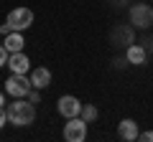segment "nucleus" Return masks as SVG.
<instances>
[{
    "mask_svg": "<svg viewBox=\"0 0 153 142\" xmlns=\"http://www.w3.org/2000/svg\"><path fill=\"white\" fill-rule=\"evenodd\" d=\"M5 114H8V122H10V124L28 127V124H33V119H36V104L33 102H13L5 109Z\"/></svg>",
    "mask_w": 153,
    "mask_h": 142,
    "instance_id": "1",
    "label": "nucleus"
},
{
    "mask_svg": "<svg viewBox=\"0 0 153 142\" xmlns=\"http://www.w3.org/2000/svg\"><path fill=\"white\" fill-rule=\"evenodd\" d=\"M31 89H33V81L26 74H10L8 81H5V91L10 97H16V99H26L31 94Z\"/></svg>",
    "mask_w": 153,
    "mask_h": 142,
    "instance_id": "2",
    "label": "nucleus"
},
{
    "mask_svg": "<svg viewBox=\"0 0 153 142\" xmlns=\"http://www.w3.org/2000/svg\"><path fill=\"white\" fill-rule=\"evenodd\" d=\"M128 18H130V23L135 28H151L153 26V5H148V3H135V5H130V10H128Z\"/></svg>",
    "mask_w": 153,
    "mask_h": 142,
    "instance_id": "3",
    "label": "nucleus"
},
{
    "mask_svg": "<svg viewBox=\"0 0 153 142\" xmlns=\"http://www.w3.org/2000/svg\"><path fill=\"white\" fill-rule=\"evenodd\" d=\"M33 23V10L31 8H13L10 13H8V31H26V28H31Z\"/></svg>",
    "mask_w": 153,
    "mask_h": 142,
    "instance_id": "4",
    "label": "nucleus"
},
{
    "mask_svg": "<svg viewBox=\"0 0 153 142\" xmlns=\"http://www.w3.org/2000/svg\"><path fill=\"white\" fill-rule=\"evenodd\" d=\"M87 124L89 122H84L82 117H71L64 124V140L66 142H84V137H87Z\"/></svg>",
    "mask_w": 153,
    "mask_h": 142,
    "instance_id": "5",
    "label": "nucleus"
},
{
    "mask_svg": "<svg viewBox=\"0 0 153 142\" xmlns=\"http://www.w3.org/2000/svg\"><path fill=\"white\" fill-rule=\"evenodd\" d=\"M56 109H59V114L64 117V119H71V117H79L82 102H79L76 97H71V94H64V97L56 102Z\"/></svg>",
    "mask_w": 153,
    "mask_h": 142,
    "instance_id": "6",
    "label": "nucleus"
},
{
    "mask_svg": "<svg viewBox=\"0 0 153 142\" xmlns=\"http://www.w3.org/2000/svg\"><path fill=\"white\" fill-rule=\"evenodd\" d=\"M117 137L123 142H135L140 137V130H138V122L135 119H123L117 124Z\"/></svg>",
    "mask_w": 153,
    "mask_h": 142,
    "instance_id": "7",
    "label": "nucleus"
},
{
    "mask_svg": "<svg viewBox=\"0 0 153 142\" xmlns=\"http://www.w3.org/2000/svg\"><path fill=\"white\" fill-rule=\"evenodd\" d=\"M8 69H10V74H28L31 61H28V56L23 51H16V53L8 56Z\"/></svg>",
    "mask_w": 153,
    "mask_h": 142,
    "instance_id": "8",
    "label": "nucleus"
},
{
    "mask_svg": "<svg viewBox=\"0 0 153 142\" xmlns=\"http://www.w3.org/2000/svg\"><path fill=\"white\" fill-rule=\"evenodd\" d=\"M125 59H128V64L140 66V64H146V61H148V48H146V46H140V43H130L125 48Z\"/></svg>",
    "mask_w": 153,
    "mask_h": 142,
    "instance_id": "9",
    "label": "nucleus"
},
{
    "mask_svg": "<svg viewBox=\"0 0 153 142\" xmlns=\"http://www.w3.org/2000/svg\"><path fill=\"white\" fill-rule=\"evenodd\" d=\"M31 81H33V89H49L51 84V71L46 66H38V69L31 71Z\"/></svg>",
    "mask_w": 153,
    "mask_h": 142,
    "instance_id": "10",
    "label": "nucleus"
},
{
    "mask_svg": "<svg viewBox=\"0 0 153 142\" xmlns=\"http://www.w3.org/2000/svg\"><path fill=\"white\" fill-rule=\"evenodd\" d=\"M3 46H5L10 53H16V51H23V48H26V38L21 36V31H10V33L5 36V43H3Z\"/></svg>",
    "mask_w": 153,
    "mask_h": 142,
    "instance_id": "11",
    "label": "nucleus"
},
{
    "mask_svg": "<svg viewBox=\"0 0 153 142\" xmlns=\"http://www.w3.org/2000/svg\"><path fill=\"white\" fill-rule=\"evenodd\" d=\"M133 41H135V36H133V28L130 26H123V28H115L112 33V43H120V46H130Z\"/></svg>",
    "mask_w": 153,
    "mask_h": 142,
    "instance_id": "12",
    "label": "nucleus"
},
{
    "mask_svg": "<svg viewBox=\"0 0 153 142\" xmlns=\"http://www.w3.org/2000/svg\"><path fill=\"white\" fill-rule=\"evenodd\" d=\"M97 107H94V104H82V112H79V117H82L84 122H94L97 119Z\"/></svg>",
    "mask_w": 153,
    "mask_h": 142,
    "instance_id": "13",
    "label": "nucleus"
},
{
    "mask_svg": "<svg viewBox=\"0 0 153 142\" xmlns=\"http://www.w3.org/2000/svg\"><path fill=\"white\" fill-rule=\"evenodd\" d=\"M8 56H10V51H8L5 46H0V66H5V64H8Z\"/></svg>",
    "mask_w": 153,
    "mask_h": 142,
    "instance_id": "14",
    "label": "nucleus"
},
{
    "mask_svg": "<svg viewBox=\"0 0 153 142\" xmlns=\"http://www.w3.org/2000/svg\"><path fill=\"white\" fill-rule=\"evenodd\" d=\"M28 102H33V104H38V102H41V94H38V89H31V94H28Z\"/></svg>",
    "mask_w": 153,
    "mask_h": 142,
    "instance_id": "15",
    "label": "nucleus"
},
{
    "mask_svg": "<svg viewBox=\"0 0 153 142\" xmlns=\"http://www.w3.org/2000/svg\"><path fill=\"white\" fill-rule=\"evenodd\" d=\"M138 140H143V142H153V132H140V137Z\"/></svg>",
    "mask_w": 153,
    "mask_h": 142,
    "instance_id": "16",
    "label": "nucleus"
},
{
    "mask_svg": "<svg viewBox=\"0 0 153 142\" xmlns=\"http://www.w3.org/2000/svg\"><path fill=\"white\" fill-rule=\"evenodd\" d=\"M5 122H8V114H5V112H3V107H0V130L5 127Z\"/></svg>",
    "mask_w": 153,
    "mask_h": 142,
    "instance_id": "17",
    "label": "nucleus"
},
{
    "mask_svg": "<svg viewBox=\"0 0 153 142\" xmlns=\"http://www.w3.org/2000/svg\"><path fill=\"white\" fill-rule=\"evenodd\" d=\"M3 104H5V94L0 91V107H3Z\"/></svg>",
    "mask_w": 153,
    "mask_h": 142,
    "instance_id": "18",
    "label": "nucleus"
}]
</instances>
